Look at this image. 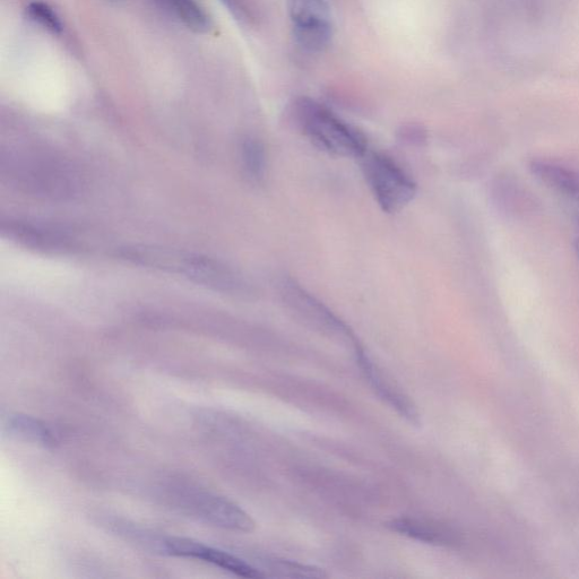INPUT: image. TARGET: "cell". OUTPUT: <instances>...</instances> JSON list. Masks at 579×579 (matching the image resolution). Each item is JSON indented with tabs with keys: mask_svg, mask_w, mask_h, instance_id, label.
Wrapping results in <instances>:
<instances>
[{
	"mask_svg": "<svg viewBox=\"0 0 579 579\" xmlns=\"http://www.w3.org/2000/svg\"><path fill=\"white\" fill-rule=\"evenodd\" d=\"M119 255L136 265L180 275L226 295L247 296L250 293L243 276L211 257L157 246L126 247Z\"/></svg>",
	"mask_w": 579,
	"mask_h": 579,
	"instance_id": "1",
	"label": "cell"
},
{
	"mask_svg": "<svg viewBox=\"0 0 579 579\" xmlns=\"http://www.w3.org/2000/svg\"><path fill=\"white\" fill-rule=\"evenodd\" d=\"M295 122L316 148L334 157L361 159L368 151L364 134L333 111L311 99L295 106Z\"/></svg>",
	"mask_w": 579,
	"mask_h": 579,
	"instance_id": "2",
	"label": "cell"
},
{
	"mask_svg": "<svg viewBox=\"0 0 579 579\" xmlns=\"http://www.w3.org/2000/svg\"><path fill=\"white\" fill-rule=\"evenodd\" d=\"M360 160L367 184L384 212L395 214L414 200L417 184L388 155L368 150Z\"/></svg>",
	"mask_w": 579,
	"mask_h": 579,
	"instance_id": "3",
	"label": "cell"
},
{
	"mask_svg": "<svg viewBox=\"0 0 579 579\" xmlns=\"http://www.w3.org/2000/svg\"><path fill=\"white\" fill-rule=\"evenodd\" d=\"M175 498L183 511L206 524L241 533L255 530L252 516L228 498L196 488H178Z\"/></svg>",
	"mask_w": 579,
	"mask_h": 579,
	"instance_id": "4",
	"label": "cell"
},
{
	"mask_svg": "<svg viewBox=\"0 0 579 579\" xmlns=\"http://www.w3.org/2000/svg\"><path fill=\"white\" fill-rule=\"evenodd\" d=\"M280 295L285 307L301 321L319 331L350 341L353 348L360 343L351 328L339 316L302 288L296 280L284 278L280 283Z\"/></svg>",
	"mask_w": 579,
	"mask_h": 579,
	"instance_id": "5",
	"label": "cell"
},
{
	"mask_svg": "<svg viewBox=\"0 0 579 579\" xmlns=\"http://www.w3.org/2000/svg\"><path fill=\"white\" fill-rule=\"evenodd\" d=\"M288 13L298 45L309 53H321L330 45L333 21L325 0H288Z\"/></svg>",
	"mask_w": 579,
	"mask_h": 579,
	"instance_id": "6",
	"label": "cell"
},
{
	"mask_svg": "<svg viewBox=\"0 0 579 579\" xmlns=\"http://www.w3.org/2000/svg\"><path fill=\"white\" fill-rule=\"evenodd\" d=\"M22 184L46 195H69L76 188L71 167L48 155L30 154L14 168Z\"/></svg>",
	"mask_w": 579,
	"mask_h": 579,
	"instance_id": "7",
	"label": "cell"
},
{
	"mask_svg": "<svg viewBox=\"0 0 579 579\" xmlns=\"http://www.w3.org/2000/svg\"><path fill=\"white\" fill-rule=\"evenodd\" d=\"M163 539L162 555L164 556L203 560L205 563L244 578L265 577L261 569L246 563L244 559L233 556L229 552L207 547L201 542L186 538L166 537L164 535Z\"/></svg>",
	"mask_w": 579,
	"mask_h": 579,
	"instance_id": "8",
	"label": "cell"
},
{
	"mask_svg": "<svg viewBox=\"0 0 579 579\" xmlns=\"http://www.w3.org/2000/svg\"><path fill=\"white\" fill-rule=\"evenodd\" d=\"M354 356L362 375L380 400L384 401L390 408L413 426H420V413L416 404L406 396L399 387L391 382L383 371L375 365L361 344L354 347Z\"/></svg>",
	"mask_w": 579,
	"mask_h": 579,
	"instance_id": "9",
	"label": "cell"
},
{
	"mask_svg": "<svg viewBox=\"0 0 579 579\" xmlns=\"http://www.w3.org/2000/svg\"><path fill=\"white\" fill-rule=\"evenodd\" d=\"M529 169L540 183L579 205V170L543 158L532 159Z\"/></svg>",
	"mask_w": 579,
	"mask_h": 579,
	"instance_id": "10",
	"label": "cell"
},
{
	"mask_svg": "<svg viewBox=\"0 0 579 579\" xmlns=\"http://www.w3.org/2000/svg\"><path fill=\"white\" fill-rule=\"evenodd\" d=\"M3 431L6 435L21 440V442L46 448L55 447L58 443L54 431L45 422L27 416V414H8L3 420Z\"/></svg>",
	"mask_w": 579,
	"mask_h": 579,
	"instance_id": "11",
	"label": "cell"
},
{
	"mask_svg": "<svg viewBox=\"0 0 579 579\" xmlns=\"http://www.w3.org/2000/svg\"><path fill=\"white\" fill-rule=\"evenodd\" d=\"M157 3L189 30L207 33L212 28L210 16L197 0H157Z\"/></svg>",
	"mask_w": 579,
	"mask_h": 579,
	"instance_id": "12",
	"label": "cell"
},
{
	"mask_svg": "<svg viewBox=\"0 0 579 579\" xmlns=\"http://www.w3.org/2000/svg\"><path fill=\"white\" fill-rule=\"evenodd\" d=\"M393 532L404 535L413 540L427 544L443 546L449 542L446 532L438 529L435 525L425 523L414 518H396L387 525Z\"/></svg>",
	"mask_w": 579,
	"mask_h": 579,
	"instance_id": "13",
	"label": "cell"
},
{
	"mask_svg": "<svg viewBox=\"0 0 579 579\" xmlns=\"http://www.w3.org/2000/svg\"><path fill=\"white\" fill-rule=\"evenodd\" d=\"M240 158L247 178L253 183H261L267 170L264 145L255 138H246L240 146Z\"/></svg>",
	"mask_w": 579,
	"mask_h": 579,
	"instance_id": "14",
	"label": "cell"
},
{
	"mask_svg": "<svg viewBox=\"0 0 579 579\" xmlns=\"http://www.w3.org/2000/svg\"><path fill=\"white\" fill-rule=\"evenodd\" d=\"M262 572H272V576L290 578H325L323 569L290 561L287 559L267 558L263 560Z\"/></svg>",
	"mask_w": 579,
	"mask_h": 579,
	"instance_id": "15",
	"label": "cell"
},
{
	"mask_svg": "<svg viewBox=\"0 0 579 579\" xmlns=\"http://www.w3.org/2000/svg\"><path fill=\"white\" fill-rule=\"evenodd\" d=\"M27 14L31 21L39 24L43 29L53 34L62 33L63 23L54 8H51L48 4L33 2L27 7Z\"/></svg>",
	"mask_w": 579,
	"mask_h": 579,
	"instance_id": "16",
	"label": "cell"
},
{
	"mask_svg": "<svg viewBox=\"0 0 579 579\" xmlns=\"http://www.w3.org/2000/svg\"><path fill=\"white\" fill-rule=\"evenodd\" d=\"M402 140L410 144H421L426 141V136L420 129L410 128L408 131L402 132Z\"/></svg>",
	"mask_w": 579,
	"mask_h": 579,
	"instance_id": "17",
	"label": "cell"
},
{
	"mask_svg": "<svg viewBox=\"0 0 579 579\" xmlns=\"http://www.w3.org/2000/svg\"><path fill=\"white\" fill-rule=\"evenodd\" d=\"M574 250H575V254H576V257L578 259V262H579V237H577L574 241Z\"/></svg>",
	"mask_w": 579,
	"mask_h": 579,
	"instance_id": "18",
	"label": "cell"
}]
</instances>
